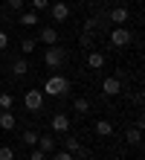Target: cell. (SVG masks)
Here are the masks:
<instances>
[{
  "instance_id": "1",
  "label": "cell",
  "mask_w": 145,
  "mask_h": 160,
  "mask_svg": "<svg viewBox=\"0 0 145 160\" xmlns=\"http://www.w3.org/2000/svg\"><path fill=\"white\" fill-rule=\"evenodd\" d=\"M70 93V79L64 76H50L44 82V96H55V99H64Z\"/></svg>"
},
{
  "instance_id": "2",
  "label": "cell",
  "mask_w": 145,
  "mask_h": 160,
  "mask_svg": "<svg viewBox=\"0 0 145 160\" xmlns=\"http://www.w3.org/2000/svg\"><path fill=\"white\" fill-rule=\"evenodd\" d=\"M64 61H67V52H64L58 44H55V47H46V52H44V64H46L50 70H58Z\"/></svg>"
},
{
  "instance_id": "3",
  "label": "cell",
  "mask_w": 145,
  "mask_h": 160,
  "mask_svg": "<svg viewBox=\"0 0 145 160\" xmlns=\"http://www.w3.org/2000/svg\"><path fill=\"white\" fill-rule=\"evenodd\" d=\"M23 105H26V111H29V114H38V111L44 108V90H38V88L26 90V96H23Z\"/></svg>"
},
{
  "instance_id": "4",
  "label": "cell",
  "mask_w": 145,
  "mask_h": 160,
  "mask_svg": "<svg viewBox=\"0 0 145 160\" xmlns=\"http://www.w3.org/2000/svg\"><path fill=\"white\" fill-rule=\"evenodd\" d=\"M64 152L79 154V157H87V148L81 146V140H79V137H73L70 131H67V137H64Z\"/></svg>"
},
{
  "instance_id": "5",
  "label": "cell",
  "mask_w": 145,
  "mask_h": 160,
  "mask_svg": "<svg viewBox=\"0 0 145 160\" xmlns=\"http://www.w3.org/2000/svg\"><path fill=\"white\" fill-rule=\"evenodd\" d=\"M122 93V79L119 76H108L102 82V96H119Z\"/></svg>"
},
{
  "instance_id": "6",
  "label": "cell",
  "mask_w": 145,
  "mask_h": 160,
  "mask_svg": "<svg viewBox=\"0 0 145 160\" xmlns=\"http://www.w3.org/2000/svg\"><path fill=\"white\" fill-rule=\"evenodd\" d=\"M131 41H133V35H131V29H125V26H116L110 32V44L113 47H128Z\"/></svg>"
},
{
  "instance_id": "7",
  "label": "cell",
  "mask_w": 145,
  "mask_h": 160,
  "mask_svg": "<svg viewBox=\"0 0 145 160\" xmlns=\"http://www.w3.org/2000/svg\"><path fill=\"white\" fill-rule=\"evenodd\" d=\"M46 9H50V15H52V21H58V23H61V21H67V18H70V6H67L64 0H55V3H50Z\"/></svg>"
},
{
  "instance_id": "8",
  "label": "cell",
  "mask_w": 145,
  "mask_h": 160,
  "mask_svg": "<svg viewBox=\"0 0 145 160\" xmlns=\"http://www.w3.org/2000/svg\"><path fill=\"white\" fill-rule=\"evenodd\" d=\"M50 128H52V134H67V131H70V117L67 114H55L52 122H50Z\"/></svg>"
},
{
  "instance_id": "9",
  "label": "cell",
  "mask_w": 145,
  "mask_h": 160,
  "mask_svg": "<svg viewBox=\"0 0 145 160\" xmlns=\"http://www.w3.org/2000/svg\"><path fill=\"white\" fill-rule=\"evenodd\" d=\"M38 41L46 44V47H55L58 44V29H55V26H44V29L38 32Z\"/></svg>"
},
{
  "instance_id": "10",
  "label": "cell",
  "mask_w": 145,
  "mask_h": 160,
  "mask_svg": "<svg viewBox=\"0 0 145 160\" xmlns=\"http://www.w3.org/2000/svg\"><path fill=\"white\" fill-rule=\"evenodd\" d=\"M128 9H125V6H116V9H110V12H108V21L110 23H116V26H122V23H128Z\"/></svg>"
},
{
  "instance_id": "11",
  "label": "cell",
  "mask_w": 145,
  "mask_h": 160,
  "mask_svg": "<svg viewBox=\"0 0 145 160\" xmlns=\"http://www.w3.org/2000/svg\"><path fill=\"white\" fill-rule=\"evenodd\" d=\"M35 148H41L44 154H52V152H55V137H52V134H38Z\"/></svg>"
},
{
  "instance_id": "12",
  "label": "cell",
  "mask_w": 145,
  "mask_h": 160,
  "mask_svg": "<svg viewBox=\"0 0 145 160\" xmlns=\"http://www.w3.org/2000/svg\"><path fill=\"white\" fill-rule=\"evenodd\" d=\"M125 140H128L131 146H139V143H142V125H131V128H125Z\"/></svg>"
},
{
  "instance_id": "13",
  "label": "cell",
  "mask_w": 145,
  "mask_h": 160,
  "mask_svg": "<svg viewBox=\"0 0 145 160\" xmlns=\"http://www.w3.org/2000/svg\"><path fill=\"white\" fill-rule=\"evenodd\" d=\"M15 125H17V119H15L12 111H0V128H3V131H12Z\"/></svg>"
},
{
  "instance_id": "14",
  "label": "cell",
  "mask_w": 145,
  "mask_h": 160,
  "mask_svg": "<svg viewBox=\"0 0 145 160\" xmlns=\"http://www.w3.org/2000/svg\"><path fill=\"white\" fill-rule=\"evenodd\" d=\"M12 73H15L17 79L26 76V73H29V61H26V58H15V61H12Z\"/></svg>"
},
{
  "instance_id": "15",
  "label": "cell",
  "mask_w": 145,
  "mask_h": 160,
  "mask_svg": "<svg viewBox=\"0 0 145 160\" xmlns=\"http://www.w3.org/2000/svg\"><path fill=\"white\" fill-rule=\"evenodd\" d=\"M96 134H99V137H110L113 134V122L110 119H99V122H96Z\"/></svg>"
},
{
  "instance_id": "16",
  "label": "cell",
  "mask_w": 145,
  "mask_h": 160,
  "mask_svg": "<svg viewBox=\"0 0 145 160\" xmlns=\"http://www.w3.org/2000/svg\"><path fill=\"white\" fill-rule=\"evenodd\" d=\"M17 23L29 29V26H35V23H41V21H38V12H23L21 18H17Z\"/></svg>"
},
{
  "instance_id": "17",
  "label": "cell",
  "mask_w": 145,
  "mask_h": 160,
  "mask_svg": "<svg viewBox=\"0 0 145 160\" xmlns=\"http://www.w3.org/2000/svg\"><path fill=\"white\" fill-rule=\"evenodd\" d=\"M93 41H96V32L81 29V35H79V47H81V50H90V47H93Z\"/></svg>"
},
{
  "instance_id": "18",
  "label": "cell",
  "mask_w": 145,
  "mask_h": 160,
  "mask_svg": "<svg viewBox=\"0 0 145 160\" xmlns=\"http://www.w3.org/2000/svg\"><path fill=\"white\" fill-rule=\"evenodd\" d=\"M87 67H90V70L104 67V55H102V52H90V55H87Z\"/></svg>"
},
{
  "instance_id": "19",
  "label": "cell",
  "mask_w": 145,
  "mask_h": 160,
  "mask_svg": "<svg viewBox=\"0 0 145 160\" xmlns=\"http://www.w3.org/2000/svg\"><path fill=\"white\" fill-rule=\"evenodd\" d=\"M21 140H23V146H29V148H35V143H38V131H32V128H26L23 134H21Z\"/></svg>"
},
{
  "instance_id": "20",
  "label": "cell",
  "mask_w": 145,
  "mask_h": 160,
  "mask_svg": "<svg viewBox=\"0 0 145 160\" xmlns=\"http://www.w3.org/2000/svg\"><path fill=\"white\" fill-rule=\"evenodd\" d=\"M35 47H38L35 38H23V41H21V52H23V55H32V52H35Z\"/></svg>"
},
{
  "instance_id": "21",
  "label": "cell",
  "mask_w": 145,
  "mask_h": 160,
  "mask_svg": "<svg viewBox=\"0 0 145 160\" xmlns=\"http://www.w3.org/2000/svg\"><path fill=\"white\" fill-rule=\"evenodd\" d=\"M73 108L79 111V114H90V99H84V96H79L73 102Z\"/></svg>"
},
{
  "instance_id": "22",
  "label": "cell",
  "mask_w": 145,
  "mask_h": 160,
  "mask_svg": "<svg viewBox=\"0 0 145 160\" xmlns=\"http://www.w3.org/2000/svg\"><path fill=\"white\" fill-rule=\"evenodd\" d=\"M12 105H15V96H12V93H0V108H3V111H12Z\"/></svg>"
},
{
  "instance_id": "23",
  "label": "cell",
  "mask_w": 145,
  "mask_h": 160,
  "mask_svg": "<svg viewBox=\"0 0 145 160\" xmlns=\"http://www.w3.org/2000/svg\"><path fill=\"white\" fill-rule=\"evenodd\" d=\"M0 160H15V148L12 146H0Z\"/></svg>"
},
{
  "instance_id": "24",
  "label": "cell",
  "mask_w": 145,
  "mask_h": 160,
  "mask_svg": "<svg viewBox=\"0 0 145 160\" xmlns=\"http://www.w3.org/2000/svg\"><path fill=\"white\" fill-rule=\"evenodd\" d=\"M29 3H32V12H41V9H46L52 0H29Z\"/></svg>"
},
{
  "instance_id": "25",
  "label": "cell",
  "mask_w": 145,
  "mask_h": 160,
  "mask_svg": "<svg viewBox=\"0 0 145 160\" xmlns=\"http://www.w3.org/2000/svg\"><path fill=\"white\" fill-rule=\"evenodd\" d=\"M23 3H26V0H6V6L12 9V12H21V9H23Z\"/></svg>"
},
{
  "instance_id": "26",
  "label": "cell",
  "mask_w": 145,
  "mask_h": 160,
  "mask_svg": "<svg viewBox=\"0 0 145 160\" xmlns=\"http://www.w3.org/2000/svg\"><path fill=\"white\" fill-rule=\"evenodd\" d=\"M29 160H46V154L41 152V148H32V154H29Z\"/></svg>"
},
{
  "instance_id": "27",
  "label": "cell",
  "mask_w": 145,
  "mask_h": 160,
  "mask_svg": "<svg viewBox=\"0 0 145 160\" xmlns=\"http://www.w3.org/2000/svg\"><path fill=\"white\" fill-rule=\"evenodd\" d=\"M6 47H9V35H6L3 29H0V52H3V50H6Z\"/></svg>"
},
{
  "instance_id": "28",
  "label": "cell",
  "mask_w": 145,
  "mask_h": 160,
  "mask_svg": "<svg viewBox=\"0 0 145 160\" xmlns=\"http://www.w3.org/2000/svg\"><path fill=\"white\" fill-rule=\"evenodd\" d=\"M55 160H73V154H70V152H64V148H61V152H55Z\"/></svg>"
}]
</instances>
